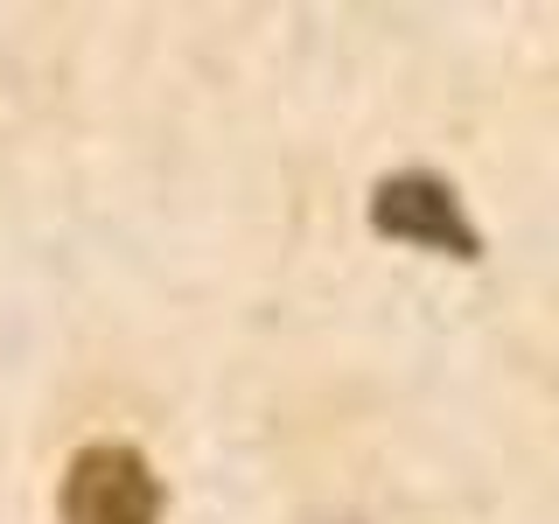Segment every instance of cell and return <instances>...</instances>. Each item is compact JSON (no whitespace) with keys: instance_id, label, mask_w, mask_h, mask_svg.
Masks as SVG:
<instances>
[{"instance_id":"cell-1","label":"cell","mask_w":559,"mask_h":524,"mask_svg":"<svg viewBox=\"0 0 559 524\" xmlns=\"http://www.w3.org/2000/svg\"><path fill=\"white\" fill-rule=\"evenodd\" d=\"M162 483L133 448H84L63 476V524H154Z\"/></svg>"}]
</instances>
